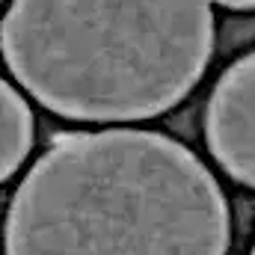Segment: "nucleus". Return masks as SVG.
Listing matches in <instances>:
<instances>
[{
  "label": "nucleus",
  "mask_w": 255,
  "mask_h": 255,
  "mask_svg": "<svg viewBox=\"0 0 255 255\" xmlns=\"http://www.w3.org/2000/svg\"><path fill=\"white\" fill-rule=\"evenodd\" d=\"M229 205L205 163L151 130L60 136L6 217V255H226Z\"/></svg>",
  "instance_id": "f257e3e1"
},
{
  "label": "nucleus",
  "mask_w": 255,
  "mask_h": 255,
  "mask_svg": "<svg viewBox=\"0 0 255 255\" xmlns=\"http://www.w3.org/2000/svg\"><path fill=\"white\" fill-rule=\"evenodd\" d=\"M0 48L48 110L133 122L196 86L214 51V15L208 0H15Z\"/></svg>",
  "instance_id": "f03ea898"
},
{
  "label": "nucleus",
  "mask_w": 255,
  "mask_h": 255,
  "mask_svg": "<svg viewBox=\"0 0 255 255\" xmlns=\"http://www.w3.org/2000/svg\"><path fill=\"white\" fill-rule=\"evenodd\" d=\"M205 133L220 166L255 187V51L232 65L208 104Z\"/></svg>",
  "instance_id": "7ed1b4c3"
},
{
  "label": "nucleus",
  "mask_w": 255,
  "mask_h": 255,
  "mask_svg": "<svg viewBox=\"0 0 255 255\" xmlns=\"http://www.w3.org/2000/svg\"><path fill=\"white\" fill-rule=\"evenodd\" d=\"M33 145V113L27 101L0 77V181H6Z\"/></svg>",
  "instance_id": "20e7f679"
},
{
  "label": "nucleus",
  "mask_w": 255,
  "mask_h": 255,
  "mask_svg": "<svg viewBox=\"0 0 255 255\" xmlns=\"http://www.w3.org/2000/svg\"><path fill=\"white\" fill-rule=\"evenodd\" d=\"M211 6H226V9H255V0H208Z\"/></svg>",
  "instance_id": "39448f33"
},
{
  "label": "nucleus",
  "mask_w": 255,
  "mask_h": 255,
  "mask_svg": "<svg viewBox=\"0 0 255 255\" xmlns=\"http://www.w3.org/2000/svg\"><path fill=\"white\" fill-rule=\"evenodd\" d=\"M253 255H255V250H253Z\"/></svg>",
  "instance_id": "423d86ee"
}]
</instances>
